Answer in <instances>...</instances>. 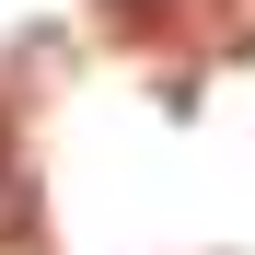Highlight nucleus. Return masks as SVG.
Segmentation results:
<instances>
[{
    "instance_id": "obj_1",
    "label": "nucleus",
    "mask_w": 255,
    "mask_h": 255,
    "mask_svg": "<svg viewBox=\"0 0 255 255\" xmlns=\"http://www.w3.org/2000/svg\"><path fill=\"white\" fill-rule=\"evenodd\" d=\"M23 209H35V186H23V151H12V128H0V232H12Z\"/></svg>"
}]
</instances>
